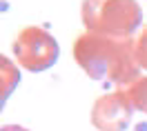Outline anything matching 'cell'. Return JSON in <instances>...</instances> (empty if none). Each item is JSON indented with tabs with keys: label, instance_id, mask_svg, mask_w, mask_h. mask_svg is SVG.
Returning a JSON list of instances; mask_svg holds the SVG:
<instances>
[{
	"label": "cell",
	"instance_id": "1",
	"mask_svg": "<svg viewBox=\"0 0 147 131\" xmlns=\"http://www.w3.org/2000/svg\"><path fill=\"white\" fill-rule=\"evenodd\" d=\"M0 131H29V129H25V127H20V124H5Z\"/></svg>",
	"mask_w": 147,
	"mask_h": 131
}]
</instances>
